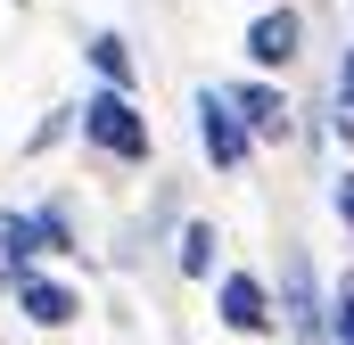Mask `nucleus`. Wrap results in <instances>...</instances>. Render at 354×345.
Wrapping results in <instances>:
<instances>
[{
	"label": "nucleus",
	"mask_w": 354,
	"mask_h": 345,
	"mask_svg": "<svg viewBox=\"0 0 354 345\" xmlns=\"http://www.w3.org/2000/svg\"><path fill=\"white\" fill-rule=\"evenodd\" d=\"M83 58H91V75H99V83H115V90H132V83H140V66H132V41H124L115 25H99V33H91V41H83Z\"/></svg>",
	"instance_id": "nucleus-9"
},
{
	"label": "nucleus",
	"mask_w": 354,
	"mask_h": 345,
	"mask_svg": "<svg viewBox=\"0 0 354 345\" xmlns=\"http://www.w3.org/2000/svg\"><path fill=\"white\" fill-rule=\"evenodd\" d=\"M75 132H83V148H99L107 165H149L157 157V132H149V115H140V99L115 83H99L75 107Z\"/></svg>",
	"instance_id": "nucleus-1"
},
{
	"label": "nucleus",
	"mask_w": 354,
	"mask_h": 345,
	"mask_svg": "<svg viewBox=\"0 0 354 345\" xmlns=\"http://www.w3.org/2000/svg\"><path fill=\"white\" fill-rule=\"evenodd\" d=\"M214 321L231 337H280V304L256 271H214Z\"/></svg>",
	"instance_id": "nucleus-4"
},
{
	"label": "nucleus",
	"mask_w": 354,
	"mask_h": 345,
	"mask_svg": "<svg viewBox=\"0 0 354 345\" xmlns=\"http://www.w3.org/2000/svg\"><path fill=\"white\" fill-rule=\"evenodd\" d=\"M198 148H206V165H214V172H248V157H256V132H248V115L231 107V90H223V83L198 90Z\"/></svg>",
	"instance_id": "nucleus-2"
},
{
	"label": "nucleus",
	"mask_w": 354,
	"mask_h": 345,
	"mask_svg": "<svg viewBox=\"0 0 354 345\" xmlns=\"http://www.w3.org/2000/svg\"><path fill=\"white\" fill-rule=\"evenodd\" d=\"M305 58V8H288V0H272L248 17V66L256 75H288Z\"/></svg>",
	"instance_id": "nucleus-5"
},
{
	"label": "nucleus",
	"mask_w": 354,
	"mask_h": 345,
	"mask_svg": "<svg viewBox=\"0 0 354 345\" xmlns=\"http://www.w3.org/2000/svg\"><path fill=\"white\" fill-rule=\"evenodd\" d=\"M272 304H280V329H288L297 345H330V296H322V279H313V263H305V255L280 263Z\"/></svg>",
	"instance_id": "nucleus-3"
},
{
	"label": "nucleus",
	"mask_w": 354,
	"mask_h": 345,
	"mask_svg": "<svg viewBox=\"0 0 354 345\" xmlns=\"http://www.w3.org/2000/svg\"><path fill=\"white\" fill-rule=\"evenodd\" d=\"M330 132L354 148V41H346V58H338V115H330Z\"/></svg>",
	"instance_id": "nucleus-11"
},
{
	"label": "nucleus",
	"mask_w": 354,
	"mask_h": 345,
	"mask_svg": "<svg viewBox=\"0 0 354 345\" xmlns=\"http://www.w3.org/2000/svg\"><path fill=\"white\" fill-rule=\"evenodd\" d=\"M8 296H17V313L33 321V329H75L83 321V288L75 279H50V271H8Z\"/></svg>",
	"instance_id": "nucleus-6"
},
{
	"label": "nucleus",
	"mask_w": 354,
	"mask_h": 345,
	"mask_svg": "<svg viewBox=\"0 0 354 345\" xmlns=\"http://www.w3.org/2000/svg\"><path fill=\"white\" fill-rule=\"evenodd\" d=\"M330 345H354V288L330 296Z\"/></svg>",
	"instance_id": "nucleus-12"
},
{
	"label": "nucleus",
	"mask_w": 354,
	"mask_h": 345,
	"mask_svg": "<svg viewBox=\"0 0 354 345\" xmlns=\"http://www.w3.org/2000/svg\"><path fill=\"white\" fill-rule=\"evenodd\" d=\"M50 255V230H41V214H17V206H0V279L8 271H25V263Z\"/></svg>",
	"instance_id": "nucleus-8"
},
{
	"label": "nucleus",
	"mask_w": 354,
	"mask_h": 345,
	"mask_svg": "<svg viewBox=\"0 0 354 345\" xmlns=\"http://www.w3.org/2000/svg\"><path fill=\"white\" fill-rule=\"evenodd\" d=\"M223 90H231V107L248 115L256 148H280V140H297V107H288V90L272 83V75H248V83H223Z\"/></svg>",
	"instance_id": "nucleus-7"
},
{
	"label": "nucleus",
	"mask_w": 354,
	"mask_h": 345,
	"mask_svg": "<svg viewBox=\"0 0 354 345\" xmlns=\"http://www.w3.org/2000/svg\"><path fill=\"white\" fill-rule=\"evenodd\" d=\"M214 247H223V230H214L206 214H189V222H181V239H174L181 279H214Z\"/></svg>",
	"instance_id": "nucleus-10"
},
{
	"label": "nucleus",
	"mask_w": 354,
	"mask_h": 345,
	"mask_svg": "<svg viewBox=\"0 0 354 345\" xmlns=\"http://www.w3.org/2000/svg\"><path fill=\"white\" fill-rule=\"evenodd\" d=\"M330 214H338V222H346V239H354V165L338 172V181H330Z\"/></svg>",
	"instance_id": "nucleus-13"
}]
</instances>
